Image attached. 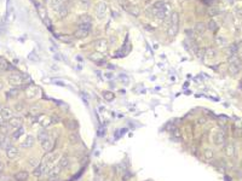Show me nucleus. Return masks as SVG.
Wrapping results in <instances>:
<instances>
[{"mask_svg":"<svg viewBox=\"0 0 242 181\" xmlns=\"http://www.w3.org/2000/svg\"><path fill=\"white\" fill-rule=\"evenodd\" d=\"M24 81V76L22 75V74H18V72H11L10 75H9V82L13 86H18V85H21L22 82Z\"/></svg>","mask_w":242,"mask_h":181,"instance_id":"nucleus-1","label":"nucleus"},{"mask_svg":"<svg viewBox=\"0 0 242 181\" xmlns=\"http://www.w3.org/2000/svg\"><path fill=\"white\" fill-rule=\"evenodd\" d=\"M213 143L217 146L223 145L225 143V133L223 130H217L213 135Z\"/></svg>","mask_w":242,"mask_h":181,"instance_id":"nucleus-2","label":"nucleus"},{"mask_svg":"<svg viewBox=\"0 0 242 181\" xmlns=\"http://www.w3.org/2000/svg\"><path fill=\"white\" fill-rule=\"evenodd\" d=\"M107 15V4L105 3H98L96 6V16L99 19H103Z\"/></svg>","mask_w":242,"mask_h":181,"instance_id":"nucleus-3","label":"nucleus"},{"mask_svg":"<svg viewBox=\"0 0 242 181\" xmlns=\"http://www.w3.org/2000/svg\"><path fill=\"white\" fill-rule=\"evenodd\" d=\"M9 126L11 127V128L13 129H18V128H21V127L23 126V120L21 117H18V116H13L9 120Z\"/></svg>","mask_w":242,"mask_h":181,"instance_id":"nucleus-4","label":"nucleus"},{"mask_svg":"<svg viewBox=\"0 0 242 181\" xmlns=\"http://www.w3.org/2000/svg\"><path fill=\"white\" fill-rule=\"evenodd\" d=\"M34 143H35V139L33 135H27L25 139L21 143V147L22 149H30V147L34 146Z\"/></svg>","mask_w":242,"mask_h":181,"instance_id":"nucleus-5","label":"nucleus"},{"mask_svg":"<svg viewBox=\"0 0 242 181\" xmlns=\"http://www.w3.org/2000/svg\"><path fill=\"white\" fill-rule=\"evenodd\" d=\"M0 117L5 121H9L11 117H13V111L10 109V108H1L0 109Z\"/></svg>","mask_w":242,"mask_h":181,"instance_id":"nucleus-6","label":"nucleus"},{"mask_svg":"<svg viewBox=\"0 0 242 181\" xmlns=\"http://www.w3.org/2000/svg\"><path fill=\"white\" fill-rule=\"evenodd\" d=\"M96 50H97V52L98 53H104V52H107V50H108V44H107V41L105 40H98V41L96 42Z\"/></svg>","mask_w":242,"mask_h":181,"instance_id":"nucleus-7","label":"nucleus"},{"mask_svg":"<svg viewBox=\"0 0 242 181\" xmlns=\"http://www.w3.org/2000/svg\"><path fill=\"white\" fill-rule=\"evenodd\" d=\"M53 145H55V143H53L52 140L49 138V139H46L45 141L41 143V149H43L46 153H49V152H52V150H53Z\"/></svg>","mask_w":242,"mask_h":181,"instance_id":"nucleus-8","label":"nucleus"},{"mask_svg":"<svg viewBox=\"0 0 242 181\" xmlns=\"http://www.w3.org/2000/svg\"><path fill=\"white\" fill-rule=\"evenodd\" d=\"M18 153H19V151H18L17 147H15V146H10L9 149L6 150V156H8V158H10V159L17 158Z\"/></svg>","mask_w":242,"mask_h":181,"instance_id":"nucleus-9","label":"nucleus"},{"mask_svg":"<svg viewBox=\"0 0 242 181\" xmlns=\"http://www.w3.org/2000/svg\"><path fill=\"white\" fill-rule=\"evenodd\" d=\"M29 178V173L25 170H21L15 174V180L16 181H27Z\"/></svg>","mask_w":242,"mask_h":181,"instance_id":"nucleus-10","label":"nucleus"},{"mask_svg":"<svg viewBox=\"0 0 242 181\" xmlns=\"http://www.w3.org/2000/svg\"><path fill=\"white\" fill-rule=\"evenodd\" d=\"M60 170H62V168H60L59 165H55L53 168H50V169H49L47 175H49V178H57V176L59 175Z\"/></svg>","mask_w":242,"mask_h":181,"instance_id":"nucleus-11","label":"nucleus"},{"mask_svg":"<svg viewBox=\"0 0 242 181\" xmlns=\"http://www.w3.org/2000/svg\"><path fill=\"white\" fill-rule=\"evenodd\" d=\"M58 157V153H53V152H49V153H46V156H45V159H44V162L45 163H47L49 165L51 163H53L57 159Z\"/></svg>","mask_w":242,"mask_h":181,"instance_id":"nucleus-12","label":"nucleus"},{"mask_svg":"<svg viewBox=\"0 0 242 181\" xmlns=\"http://www.w3.org/2000/svg\"><path fill=\"white\" fill-rule=\"evenodd\" d=\"M10 128H11V127L9 126V123L1 122V123H0V135H1V137H6L10 133Z\"/></svg>","mask_w":242,"mask_h":181,"instance_id":"nucleus-13","label":"nucleus"},{"mask_svg":"<svg viewBox=\"0 0 242 181\" xmlns=\"http://www.w3.org/2000/svg\"><path fill=\"white\" fill-rule=\"evenodd\" d=\"M235 153H236V149H235V145L234 144H228L225 146V155L228 157H234Z\"/></svg>","mask_w":242,"mask_h":181,"instance_id":"nucleus-14","label":"nucleus"},{"mask_svg":"<svg viewBox=\"0 0 242 181\" xmlns=\"http://www.w3.org/2000/svg\"><path fill=\"white\" fill-rule=\"evenodd\" d=\"M89 34H90L89 30H84V29H80L79 28L75 33H74V36H75L76 39H85V38L89 36Z\"/></svg>","mask_w":242,"mask_h":181,"instance_id":"nucleus-15","label":"nucleus"},{"mask_svg":"<svg viewBox=\"0 0 242 181\" xmlns=\"http://www.w3.org/2000/svg\"><path fill=\"white\" fill-rule=\"evenodd\" d=\"M206 28H207V27L205 25L204 22H197L196 24H195V31H196L197 34H200V35H204Z\"/></svg>","mask_w":242,"mask_h":181,"instance_id":"nucleus-16","label":"nucleus"},{"mask_svg":"<svg viewBox=\"0 0 242 181\" xmlns=\"http://www.w3.org/2000/svg\"><path fill=\"white\" fill-rule=\"evenodd\" d=\"M49 138H50V137H49V133H47V130H46L45 128L39 130V133H38V140H39L40 143L45 141V140L49 139Z\"/></svg>","mask_w":242,"mask_h":181,"instance_id":"nucleus-17","label":"nucleus"},{"mask_svg":"<svg viewBox=\"0 0 242 181\" xmlns=\"http://www.w3.org/2000/svg\"><path fill=\"white\" fill-rule=\"evenodd\" d=\"M68 12H69L68 6H67L65 4H63V5L59 8V10H58V17H59V18H64L67 15H68Z\"/></svg>","mask_w":242,"mask_h":181,"instance_id":"nucleus-18","label":"nucleus"},{"mask_svg":"<svg viewBox=\"0 0 242 181\" xmlns=\"http://www.w3.org/2000/svg\"><path fill=\"white\" fill-rule=\"evenodd\" d=\"M62 5H63V0H50V6L56 11H58Z\"/></svg>","mask_w":242,"mask_h":181,"instance_id":"nucleus-19","label":"nucleus"},{"mask_svg":"<svg viewBox=\"0 0 242 181\" xmlns=\"http://www.w3.org/2000/svg\"><path fill=\"white\" fill-rule=\"evenodd\" d=\"M69 164H70V162H69V158H68V157H62V158L59 159V162H58V165H59L62 169L68 168Z\"/></svg>","mask_w":242,"mask_h":181,"instance_id":"nucleus-20","label":"nucleus"},{"mask_svg":"<svg viewBox=\"0 0 242 181\" xmlns=\"http://www.w3.org/2000/svg\"><path fill=\"white\" fill-rule=\"evenodd\" d=\"M35 94H36V91H35V88H34L33 86L28 87V88L25 89V96H27V98L32 99V98H34V97H35Z\"/></svg>","mask_w":242,"mask_h":181,"instance_id":"nucleus-21","label":"nucleus"},{"mask_svg":"<svg viewBox=\"0 0 242 181\" xmlns=\"http://www.w3.org/2000/svg\"><path fill=\"white\" fill-rule=\"evenodd\" d=\"M178 25H173V24H171L170 25V28H168V30H167V34H168L170 36H176L177 35V33H178Z\"/></svg>","mask_w":242,"mask_h":181,"instance_id":"nucleus-22","label":"nucleus"},{"mask_svg":"<svg viewBox=\"0 0 242 181\" xmlns=\"http://www.w3.org/2000/svg\"><path fill=\"white\" fill-rule=\"evenodd\" d=\"M170 21H171V23L173 25H178V23H179V15H178V12H172L171 13Z\"/></svg>","mask_w":242,"mask_h":181,"instance_id":"nucleus-23","label":"nucleus"},{"mask_svg":"<svg viewBox=\"0 0 242 181\" xmlns=\"http://www.w3.org/2000/svg\"><path fill=\"white\" fill-rule=\"evenodd\" d=\"M103 98L107 102H111V100H114V98H115V96H114V93L111 91H105V92H103Z\"/></svg>","mask_w":242,"mask_h":181,"instance_id":"nucleus-24","label":"nucleus"},{"mask_svg":"<svg viewBox=\"0 0 242 181\" xmlns=\"http://www.w3.org/2000/svg\"><path fill=\"white\" fill-rule=\"evenodd\" d=\"M91 22H92L91 16L86 15V13H84V15L79 17V23H91Z\"/></svg>","mask_w":242,"mask_h":181,"instance_id":"nucleus-25","label":"nucleus"},{"mask_svg":"<svg viewBox=\"0 0 242 181\" xmlns=\"http://www.w3.org/2000/svg\"><path fill=\"white\" fill-rule=\"evenodd\" d=\"M236 53H237V45H230L228 47V55H229V57L236 56Z\"/></svg>","mask_w":242,"mask_h":181,"instance_id":"nucleus-26","label":"nucleus"},{"mask_svg":"<svg viewBox=\"0 0 242 181\" xmlns=\"http://www.w3.org/2000/svg\"><path fill=\"white\" fill-rule=\"evenodd\" d=\"M216 42H217V45H218V46H220V47H224V46H226V45H228L226 39H225V38H223V36H218V38L216 39Z\"/></svg>","mask_w":242,"mask_h":181,"instance_id":"nucleus-27","label":"nucleus"},{"mask_svg":"<svg viewBox=\"0 0 242 181\" xmlns=\"http://www.w3.org/2000/svg\"><path fill=\"white\" fill-rule=\"evenodd\" d=\"M207 13L210 16H216V15H218V13H219V9L216 8V6H210L208 10H207Z\"/></svg>","mask_w":242,"mask_h":181,"instance_id":"nucleus-28","label":"nucleus"},{"mask_svg":"<svg viewBox=\"0 0 242 181\" xmlns=\"http://www.w3.org/2000/svg\"><path fill=\"white\" fill-rule=\"evenodd\" d=\"M33 175H34L35 178H39V176H41L44 175V173H43V169H41V167H40V164L38 167H35L34 170H33Z\"/></svg>","mask_w":242,"mask_h":181,"instance_id":"nucleus-29","label":"nucleus"},{"mask_svg":"<svg viewBox=\"0 0 242 181\" xmlns=\"http://www.w3.org/2000/svg\"><path fill=\"white\" fill-rule=\"evenodd\" d=\"M129 12H130V15H132V16H138L139 13H140V10L137 8V6H131V8L129 9Z\"/></svg>","mask_w":242,"mask_h":181,"instance_id":"nucleus-30","label":"nucleus"},{"mask_svg":"<svg viewBox=\"0 0 242 181\" xmlns=\"http://www.w3.org/2000/svg\"><path fill=\"white\" fill-rule=\"evenodd\" d=\"M205 55H206L208 58H214V57L217 56V52H216V50H214V48H208V50H206Z\"/></svg>","mask_w":242,"mask_h":181,"instance_id":"nucleus-31","label":"nucleus"},{"mask_svg":"<svg viewBox=\"0 0 242 181\" xmlns=\"http://www.w3.org/2000/svg\"><path fill=\"white\" fill-rule=\"evenodd\" d=\"M58 39H59V40H62L63 42H67V44H70V42L73 41V38H72V36H69V35H59V36H58Z\"/></svg>","mask_w":242,"mask_h":181,"instance_id":"nucleus-32","label":"nucleus"},{"mask_svg":"<svg viewBox=\"0 0 242 181\" xmlns=\"http://www.w3.org/2000/svg\"><path fill=\"white\" fill-rule=\"evenodd\" d=\"M79 28L80 29H84V30H91L92 28V23H79Z\"/></svg>","mask_w":242,"mask_h":181,"instance_id":"nucleus-33","label":"nucleus"},{"mask_svg":"<svg viewBox=\"0 0 242 181\" xmlns=\"http://www.w3.org/2000/svg\"><path fill=\"white\" fill-rule=\"evenodd\" d=\"M206 27H207V28L210 29L211 31H214V30L217 29V23L214 22V21H210V22H208V24H207Z\"/></svg>","mask_w":242,"mask_h":181,"instance_id":"nucleus-34","label":"nucleus"},{"mask_svg":"<svg viewBox=\"0 0 242 181\" xmlns=\"http://www.w3.org/2000/svg\"><path fill=\"white\" fill-rule=\"evenodd\" d=\"M29 164H30L32 167H34V168H35V167H38L40 163H39L38 158H35V157H30V158H29Z\"/></svg>","mask_w":242,"mask_h":181,"instance_id":"nucleus-35","label":"nucleus"},{"mask_svg":"<svg viewBox=\"0 0 242 181\" xmlns=\"http://www.w3.org/2000/svg\"><path fill=\"white\" fill-rule=\"evenodd\" d=\"M205 158H207V159H212L213 158V151L211 149H206L205 150Z\"/></svg>","mask_w":242,"mask_h":181,"instance_id":"nucleus-36","label":"nucleus"},{"mask_svg":"<svg viewBox=\"0 0 242 181\" xmlns=\"http://www.w3.org/2000/svg\"><path fill=\"white\" fill-rule=\"evenodd\" d=\"M161 9H165V4L162 1H156L155 5H154V10H161Z\"/></svg>","mask_w":242,"mask_h":181,"instance_id":"nucleus-37","label":"nucleus"},{"mask_svg":"<svg viewBox=\"0 0 242 181\" xmlns=\"http://www.w3.org/2000/svg\"><path fill=\"white\" fill-rule=\"evenodd\" d=\"M15 130H16V133H13V138H15V139H17V138H19L22 135V133H23L22 127H21V128H18V129H15Z\"/></svg>","mask_w":242,"mask_h":181,"instance_id":"nucleus-38","label":"nucleus"},{"mask_svg":"<svg viewBox=\"0 0 242 181\" xmlns=\"http://www.w3.org/2000/svg\"><path fill=\"white\" fill-rule=\"evenodd\" d=\"M235 15H236L239 18H242V8L235 9Z\"/></svg>","mask_w":242,"mask_h":181,"instance_id":"nucleus-39","label":"nucleus"},{"mask_svg":"<svg viewBox=\"0 0 242 181\" xmlns=\"http://www.w3.org/2000/svg\"><path fill=\"white\" fill-rule=\"evenodd\" d=\"M10 94H11V96H17V94H18V89H17V88H15V89H11Z\"/></svg>","mask_w":242,"mask_h":181,"instance_id":"nucleus-40","label":"nucleus"},{"mask_svg":"<svg viewBox=\"0 0 242 181\" xmlns=\"http://www.w3.org/2000/svg\"><path fill=\"white\" fill-rule=\"evenodd\" d=\"M45 24H46V25H47V27H49V28H50V27H51V21H50V19H49L47 17H46V18H45Z\"/></svg>","mask_w":242,"mask_h":181,"instance_id":"nucleus-41","label":"nucleus"},{"mask_svg":"<svg viewBox=\"0 0 242 181\" xmlns=\"http://www.w3.org/2000/svg\"><path fill=\"white\" fill-rule=\"evenodd\" d=\"M185 33H186V35L189 36V38H192L194 35H192V30H185Z\"/></svg>","mask_w":242,"mask_h":181,"instance_id":"nucleus-42","label":"nucleus"},{"mask_svg":"<svg viewBox=\"0 0 242 181\" xmlns=\"http://www.w3.org/2000/svg\"><path fill=\"white\" fill-rule=\"evenodd\" d=\"M4 168H5V167H4V164H3L1 162H0V174H1V173H3V170H4Z\"/></svg>","mask_w":242,"mask_h":181,"instance_id":"nucleus-43","label":"nucleus"},{"mask_svg":"<svg viewBox=\"0 0 242 181\" xmlns=\"http://www.w3.org/2000/svg\"><path fill=\"white\" fill-rule=\"evenodd\" d=\"M81 3H82V4H86V5H89V4H90V0H81Z\"/></svg>","mask_w":242,"mask_h":181,"instance_id":"nucleus-44","label":"nucleus"},{"mask_svg":"<svg viewBox=\"0 0 242 181\" xmlns=\"http://www.w3.org/2000/svg\"><path fill=\"white\" fill-rule=\"evenodd\" d=\"M118 1H119V3H121V1H124V0H118Z\"/></svg>","mask_w":242,"mask_h":181,"instance_id":"nucleus-45","label":"nucleus"},{"mask_svg":"<svg viewBox=\"0 0 242 181\" xmlns=\"http://www.w3.org/2000/svg\"><path fill=\"white\" fill-rule=\"evenodd\" d=\"M241 168H242V161H241Z\"/></svg>","mask_w":242,"mask_h":181,"instance_id":"nucleus-46","label":"nucleus"},{"mask_svg":"<svg viewBox=\"0 0 242 181\" xmlns=\"http://www.w3.org/2000/svg\"><path fill=\"white\" fill-rule=\"evenodd\" d=\"M0 118H1V117H0ZM0 123H1V120H0Z\"/></svg>","mask_w":242,"mask_h":181,"instance_id":"nucleus-47","label":"nucleus"},{"mask_svg":"<svg viewBox=\"0 0 242 181\" xmlns=\"http://www.w3.org/2000/svg\"><path fill=\"white\" fill-rule=\"evenodd\" d=\"M0 109H1V105H0Z\"/></svg>","mask_w":242,"mask_h":181,"instance_id":"nucleus-48","label":"nucleus"},{"mask_svg":"<svg viewBox=\"0 0 242 181\" xmlns=\"http://www.w3.org/2000/svg\"><path fill=\"white\" fill-rule=\"evenodd\" d=\"M145 181H149V180H145Z\"/></svg>","mask_w":242,"mask_h":181,"instance_id":"nucleus-49","label":"nucleus"}]
</instances>
